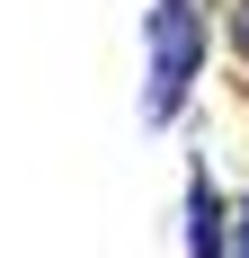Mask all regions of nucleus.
I'll return each instance as SVG.
<instances>
[{"instance_id":"obj_1","label":"nucleus","mask_w":249,"mask_h":258,"mask_svg":"<svg viewBox=\"0 0 249 258\" xmlns=\"http://www.w3.org/2000/svg\"><path fill=\"white\" fill-rule=\"evenodd\" d=\"M223 53V0H143V80H134V116L151 134L187 125L205 98V72Z\"/></svg>"},{"instance_id":"obj_2","label":"nucleus","mask_w":249,"mask_h":258,"mask_svg":"<svg viewBox=\"0 0 249 258\" xmlns=\"http://www.w3.org/2000/svg\"><path fill=\"white\" fill-rule=\"evenodd\" d=\"M240 240V196L223 187L214 152H187V187H178V249L187 258H231Z\"/></svg>"},{"instance_id":"obj_3","label":"nucleus","mask_w":249,"mask_h":258,"mask_svg":"<svg viewBox=\"0 0 249 258\" xmlns=\"http://www.w3.org/2000/svg\"><path fill=\"white\" fill-rule=\"evenodd\" d=\"M223 53L240 62V80H249V0H223Z\"/></svg>"},{"instance_id":"obj_4","label":"nucleus","mask_w":249,"mask_h":258,"mask_svg":"<svg viewBox=\"0 0 249 258\" xmlns=\"http://www.w3.org/2000/svg\"><path fill=\"white\" fill-rule=\"evenodd\" d=\"M231 258H249V187H240V240H231Z\"/></svg>"}]
</instances>
